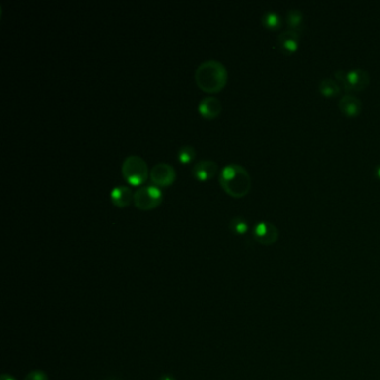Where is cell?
<instances>
[{"label": "cell", "instance_id": "10", "mask_svg": "<svg viewBox=\"0 0 380 380\" xmlns=\"http://www.w3.org/2000/svg\"><path fill=\"white\" fill-rule=\"evenodd\" d=\"M339 108L345 115L349 117H354L359 115L362 109L361 101L353 94H345L339 101Z\"/></svg>", "mask_w": 380, "mask_h": 380}, {"label": "cell", "instance_id": "18", "mask_svg": "<svg viewBox=\"0 0 380 380\" xmlns=\"http://www.w3.org/2000/svg\"><path fill=\"white\" fill-rule=\"evenodd\" d=\"M25 380H48V376L42 370H33L25 377Z\"/></svg>", "mask_w": 380, "mask_h": 380}, {"label": "cell", "instance_id": "7", "mask_svg": "<svg viewBox=\"0 0 380 380\" xmlns=\"http://www.w3.org/2000/svg\"><path fill=\"white\" fill-rule=\"evenodd\" d=\"M253 238L260 244L272 245L279 239V230L269 221H260L253 228Z\"/></svg>", "mask_w": 380, "mask_h": 380}, {"label": "cell", "instance_id": "6", "mask_svg": "<svg viewBox=\"0 0 380 380\" xmlns=\"http://www.w3.org/2000/svg\"><path fill=\"white\" fill-rule=\"evenodd\" d=\"M149 178L156 186H169L176 180V171L173 165L160 162L152 168Z\"/></svg>", "mask_w": 380, "mask_h": 380}, {"label": "cell", "instance_id": "14", "mask_svg": "<svg viewBox=\"0 0 380 380\" xmlns=\"http://www.w3.org/2000/svg\"><path fill=\"white\" fill-rule=\"evenodd\" d=\"M319 91L326 97H336L341 92V86L336 79L327 77L320 80Z\"/></svg>", "mask_w": 380, "mask_h": 380}, {"label": "cell", "instance_id": "11", "mask_svg": "<svg viewBox=\"0 0 380 380\" xmlns=\"http://www.w3.org/2000/svg\"><path fill=\"white\" fill-rule=\"evenodd\" d=\"M110 200L117 207H126L134 200V192L127 185H117L110 191Z\"/></svg>", "mask_w": 380, "mask_h": 380}, {"label": "cell", "instance_id": "15", "mask_svg": "<svg viewBox=\"0 0 380 380\" xmlns=\"http://www.w3.org/2000/svg\"><path fill=\"white\" fill-rule=\"evenodd\" d=\"M262 24L268 29L276 31V29L282 26V18H281L279 12L275 10H268L262 16Z\"/></svg>", "mask_w": 380, "mask_h": 380}, {"label": "cell", "instance_id": "5", "mask_svg": "<svg viewBox=\"0 0 380 380\" xmlns=\"http://www.w3.org/2000/svg\"><path fill=\"white\" fill-rule=\"evenodd\" d=\"M162 200H163V192L156 185L140 186L134 192V206L139 210H153L160 206Z\"/></svg>", "mask_w": 380, "mask_h": 380}, {"label": "cell", "instance_id": "16", "mask_svg": "<svg viewBox=\"0 0 380 380\" xmlns=\"http://www.w3.org/2000/svg\"><path fill=\"white\" fill-rule=\"evenodd\" d=\"M230 230L236 234H244L249 230V223L242 216H234L230 221Z\"/></svg>", "mask_w": 380, "mask_h": 380}, {"label": "cell", "instance_id": "2", "mask_svg": "<svg viewBox=\"0 0 380 380\" xmlns=\"http://www.w3.org/2000/svg\"><path fill=\"white\" fill-rule=\"evenodd\" d=\"M219 182L226 193L233 198H243L251 190L252 180L247 170L240 164L231 163L221 170Z\"/></svg>", "mask_w": 380, "mask_h": 380}, {"label": "cell", "instance_id": "1", "mask_svg": "<svg viewBox=\"0 0 380 380\" xmlns=\"http://www.w3.org/2000/svg\"><path fill=\"white\" fill-rule=\"evenodd\" d=\"M195 83L207 93H217L228 82V70L223 63L217 59H207L199 64L194 72Z\"/></svg>", "mask_w": 380, "mask_h": 380}, {"label": "cell", "instance_id": "12", "mask_svg": "<svg viewBox=\"0 0 380 380\" xmlns=\"http://www.w3.org/2000/svg\"><path fill=\"white\" fill-rule=\"evenodd\" d=\"M299 40H300V34H298L290 29L281 32L277 36V45L280 49L287 54H291L296 52L299 47Z\"/></svg>", "mask_w": 380, "mask_h": 380}, {"label": "cell", "instance_id": "8", "mask_svg": "<svg viewBox=\"0 0 380 380\" xmlns=\"http://www.w3.org/2000/svg\"><path fill=\"white\" fill-rule=\"evenodd\" d=\"M219 166L217 163L212 160H201L196 162L193 169H192V174L199 181H208L216 174Z\"/></svg>", "mask_w": 380, "mask_h": 380}, {"label": "cell", "instance_id": "21", "mask_svg": "<svg viewBox=\"0 0 380 380\" xmlns=\"http://www.w3.org/2000/svg\"><path fill=\"white\" fill-rule=\"evenodd\" d=\"M376 175H377V176L380 178V165L378 166L377 169H376Z\"/></svg>", "mask_w": 380, "mask_h": 380}, {"label": "cell", "instance_id": "17", "mask_svg": "<svg viewBox=\"0 0 380 380\" xmlns=\"http://www.w3.org/2000/svg\"><path fill=\"white\" fill-rule=\"evenodd\" d=\"M196 151L191 145H184L177 152V159L182 164H189L195 159Z\"/></svg>", "mask_w": 380, "mask_h": 380}, {"label": "cell", "instance_id": "19", "mask_svg": "<svg viewBox=\"0 0 380 380\" xmlns=\"http://www.w3.org/2000/svg\"><path fill=\"white\" fill-rule=\"evenodd\" d=\"M1 380H16L12 376L8 375V374H2L1 375Z\"/></svg>", "mask_w": 380, "mask_h": 380}, {"label": "cell", "instance_id": "3", "mask_svg": "<svg viewBox=\"0 0 380 380\" xmlns=\"http://www.w3.org/2000/svg\"><path fill=\"white\" fill-rule=\"evenodd\" d=\"M335 78L347 94L364 91L370 83V76L364 68H353L349 71L337 70Z\"/></svg>", "mask_w": 380, "mask_h": 380}, {"label": "cell", "instance_id": "4", "mask_svg": "<svg viewBox=\"0 0 380 380\" xmlns=\"http://www.w3.org/2000/svg\"><path fill=\"white\" fill-rule=\"evenodd\" d=\"M122 174L132 185H142L148 177V166L143 157L129 155L122 164Z\"/></svg>", "mask_w": 380, "mask_h": 380}, {"label": "cell", "instance_id": "13", "mask_svg": "<svg viewBox=\"0 0 380 380\" xmlns=\"http://www.w3.org/2000/svg\"><path fill=\"white\" fill-rule=\"evenodd\" d=\"M285 21H287L288 29L296 32L298 34H300L303 31V28H305L302 11L296 9V8L288 10L287 17H285Z\"/></svg>", "mask_w": 380, "mask_h": 380}, {"label": "cell", "instance_id": "9", "mask_svg": "<svg viewBox=\"0 0 380 380\" xmlns=\"http://www.w3.org/2000/svg\"><path fill=\"white\" fill-rule=\"evenodd\" d=\"M199 113L204 118H216L222 112V103L219 98L214 96H207L200 101L198 106Z\"/></svg>", "mask_w": 380, "mask_h": 380}, {"label": "cell", "instance_id": "20", "mask_svg": "<svg viewBox=\"0 0 380 380\" xmlns=\"http://www.w3.org/2000/svg\"><path fill=\"white\" fill-rule=\"evenodd\" d=\"M160 380H176L175 379L173 376H170V375H164L162 376V377L160 378Z\"/></svg>", "mask_w": 380, "mask_h": 380}]
</instances>
